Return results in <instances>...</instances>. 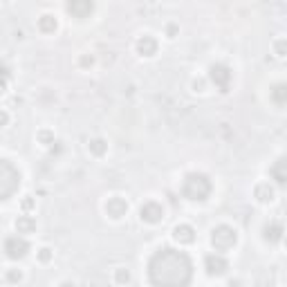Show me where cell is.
<instances>
[{
    "mask_svg": "<svg viewBox=\"0 0 287 287\" xmlns=\"http://www.w3.org/2000/svg\"><path fill=\"white\" fill-rule=\"evenodd\" d=\"M36 139L41 141L43 146H52V144H54V132L52 130H38Z\"/></svg>",
    "mask_w": 287,
    "mask_h": 287,
    "instance_id": "44dd1931",
    "label": "cell"
},
{
    "mask_svg": "<svg viewBox=\"0 0 287 287\" xmlns=\"http://www.w3.org/2000/svg\"><path fill=\"white\" fill-rule=\"evenodd\" d=\"M211 191H213V184L204 173H188L186 177H184L182 193L186 200L202 202V200H207L209 195H211Z\"/></svg>",
    "mask_w": 287,
    "mask_h": 287,
    "instance_id": "7a4b0ae2",
    "label": "cell"
},
{
    "mask_svg": "<svg viewBox=\"0 0 287 287\" xmlns=\"http://www.w3.org/2000/svg\"><path fill=\"white\" fill-rule=\"evenodd\" d=\"M20 209H23L25 213H32V209H34V198H25L23 202H20Z\"/></svg>",
    "mask_w": 287,
    "mask_h": 287,
    "instance_id": "484cf974",
    "label": "cell"
},
{
    "mask_svg": "<svg viewBox=\"0 0 287 287\" xmlns=\"http://www.w3.org/2000/svg\"><path fill=\"white\" fill-rule=\"evenodd\" d=\"M7 281L9 283H20L23 281V272H20V269H9V272H7Z\"/></svg>",
    "mask_w": 287,
    "mask_h": 287,
    "instance_id": "603a6c76",
    "label": "cell"
},
{
    "mask_svg": "<svg viewBox=\"0 0 287 287\" xmlns=\"http://www.w3.org/2000/svg\"><path fill=\"white\" fill-rule=\"evenodd\" d=\"M177 32H179L177 25H173V23L166 25V36H169V38H175V36H177Z\"/></svg>",
    "mask_w": 287,
    "mask_h": 287,
    "instance_id": "4316f807",
    "label": "cell"
},
{
    "mask_svg": "<svg viewBox=\"0 0 287 287\" xmlns=\"http://www.w3.org/2000/svg\"><path fill=\"white\" fill-rule=\"evenodd\" d=\"M285 166H287V162H285V157H278L276 162H274V166L269 169V173H272V177L276 179L278 184H285L287 182V171H285Z\"/></svg>",
    "mask_w": 287,
    "mask_h": 287,
    "instance_id": "9a60e30c",
    "label": "cell"
},
{
    "mask_svg": "<svg viewBox=\"0 0 287 287\" xmlns=\"http://www.w3.org/2000/svg\"><path fill=\"white\" fill-rule=\"evenodd\" d=\"M79 63H81V67H92L94 65V57H92V54H83Z\"/></svg>",
    "mask_w": 287,
    "mask_h": 287,
    "instance_id": "d4e9b609",
    "label": "cell"
},
{
    "mask_svg": "<svg viewBox=\"0 0 287 287\" xmlns=\"http://www.w3.org/2000/svg\"><path fill=\"white\" fill-rule=\"evenodd\" d=\"M88 151H90V155H94V157H104L106 153H108V141L101 139V137H94V139H90Z\"/></svg>",
    "mask_w": 287,
    "mask_h": 287,
    "instance_id": "e0dca14e",
    "label": "cell"
},
{
    "mask_svg": "<svg viewBox=\"0 0 287 287\" xmlns=\"http://www.w3.org/2000/svg\"><path fill=\"white\" fill-rule=\"evenodd\" d=\"M92 9H94V5L90 0H74V2L67 5V11H70L74 18H88V16L92 14Z\"/></svg>",
    "mask_w": 287,
    "mask_h": 287,
    "instance_id": "4fadbf2b",
    "label": "cell"
},
{
    "mask_svg": "<svg viewBox=\"0 0 287 287\" xmlns=\"http://www.w3.org/2000/svg\"><path fill=\"white\" fill-rule=\"evenodd\" d=\"M115 283L117 285H128L130 283V272L126 267H117L115 269Z\"/></svg>",
    "mask_w": 287,
    "mask_h": 287,
    "instance_id": "ffe728a7",
    "label": "cell"
},
{
    "mask_svg": "<svg viewBox=\"0 0 287 287\" xmlns=\"http://www.w3.org/2000/svg\"><path fill=\"white\" fill-rule=\"evenodd\" d=\"M265 233V240L267 242H281L283 240V233H285V227H283L281 220H269L263 229Z\"/></svg>",
    "mask_w": 287,
    "mask_h": 287,
    "instance_id": "7c38bea8",
    "label": "cell"
},
{
    "mask_svg": "<svg viewBox=\"0 0 287 287\" xmlns=\"http://www.w3.org/2000/svg\"><path fill=\"white\" fill-rule=\"evenodd\" d=\"M272 101H274V104H278V106H285V101H287V85L285 83H276V85H274Z\"/></svg>",
    "mask_w": 287,
    "mask_h": 287,
    "instance_id": "d6986e66",
    "label": "cell"
},
{
    "mask_svg": "<svg viewBox=\"0 0 287 287\" xmlns=\"http://www.w3.org/2000/svg\"><path fill=\"white\" fill-rule=\"evenodd\" d=\"M104 209H106V216H110L113 220H121V218L128 213L130 204H128V200L121 198V195H113V198H108V202H106Z\"/></svg>",
    "mask_w": 287,
    "mask_h": 287,
    "instance_id": "52a82bcc",
    "label": "cell"
},
{
    "mask_svg": "<svg viewBox=\"0 0 287 287\" xmlns=\"http://www.w3.org/2000/svg\"><path fill=\"white\" fill-rule=\"evenodd\" d=\"M285 45H287V41L285 38H278L276 43H274V50H276V57H285Z\"/></svg>",
    "mask_w": 287,
    "mask_h": 287,
    "instance_id": "cb8c5ba5",
    "label": "cell"
},
{
    "mask_svg": "<svg viewBox=\"0 0 287 287\" xmlns=\"http://www.w3.org/2000/svg\"><path fill=\"white\" fill-rule=\"evenodd\" d=\"M5 254L11 260H20L29 254V242L25 240L23 235H9L5 240Z\"/></svg>",
    "mask_w": 287,
    "mask_h": 287,
    "instance_id": "8992f818",
    "label": "cell"
},
{
    "mask_svg": "<svg viewBox=\"0 0 287 287\" xmlns=\"http://www.w3.org/2000/svg\"><path fill=\"white\" fill-rule=\"evenodd\" d=\"M36 256H38V260H41V263H50V260L54 258V251L50 249V247H41Z\"/></svg>",
    "mask_w": 287,
    "mask_h": 287,
    "instance_id": "7402d4cb",
    "label": "cell"
},
{
    "mask_svg": "<svg viewBox=\"0 0 287 287\" xmlns=\"http://www.w3.org/2000/svg\"><path fill=\"white\" fill-rule=\"evenodd\" d=\"M7 88H9V81L0 79V94H7Z\"/></svg>",
    "mask_w": 287,
    "mask_h": 287,
    "instance_id": "f546056e",
    "label": "cell"
},
{
    "mask_svg": "<svg viewBox=\"0 0 287 287\" xmlns=\"http://www.w3.org/2000/svg\"><path fill=\"white\" fill-rule=\"evenodd\" d=\"M204 269H207L209 276H222V274L229 269V263L222 254H209L204 258Z\"/></svg>",
    "mask_w": 287,
    "mask_h": 287,
    "instance_id": "9c48e42d",
    "label": "cell"
},
{
    "mask_svg": "<svg viewBox=\"0 0 287 287\" xmlns=\"http://www.w3.org/2000/svg\"><path fill=\"white\" fill-rule=\"evenodd\" d=\"M9 113H7V110H0V128L2 126H7V123H9Z\"/></svg>",
    "mask_w": 287,
    "mask_h": 287,
    "instance_id": "83f0119b",
    "label": "cell"
},
{
    "mask_svg": "<svg viewBox=\"0 0 287 287\" xmlns=\"http://www.w3.org/2000/svg\"><path fill=\"white\" fill-rule=\"evenodd\" d=\"M139 216H141V220H144V222L155 225V222H160L162 218H164V207H162L160 202H155V200H148V202L141 204Z\"/></svg>",
    "mask_w": 287,
    "mask_h": 287,
    "instance_id": "ba28073f",
    "label": "cell"
},
{
    "mask_svg": "<svg viewBox=\"0 0 287 287\" xmlns=\"http://www.w3.org/2000/svg\"><path fill=\"white\" fill-rule=\"evenodd\" d=\"M235 242H238V231H235L233 227H229V225H218L216 229L211 231V245H213V249H216L218 254L233 249Z\"/></svg>",
    "mask_w": 287,
    "mask_h": 287,
    "instance_id": "277c9868",
    "label": "cell"
},
{
    "mask_svg": "<svg viewBox=\"0 0 287 287\" xmlns=\"http://www.w3.org/2000/svg\"><path fill=\"white\" fill-rule=\"evenodd\" d=\"M209 79L216 83V88L220 90V92H229L231 83H233V72H231V67H227L225 63H213V65L209 67Z\"/></svg>",
    "mask_w": 287,
    "mask_h": 287,
    "instance_id": "5b68a950",
    "label": "cell"
},
{
    "mask_svg": "<svg viewBox=\"0 0 287 287\" xmlns=\"http://www.w3.org/2000/svg\"><path fill=\"white\" fill-rule=\"evenodd\" d=\"M20 186V171L11 162L0 160V200H7L18 191Z\"/></svg>",
    "mask_w": 287,
    "mask_h": 287,
    "instance_id": "3957f363",
    "label": "cell"
},
{
    "mask_svg": "<svg viewBox=\"0 0 287 287\" xmlns=\"http://www.w3.org/2000/svg\"><path fill=\"white\" fill-rule=\"evenodd\" d=\"M204 85H207V83H204V79H195L193 81V90H195V92H204Z\"/></svg>",
    "mask_w": 287,
    "mask_h": 287,
    "instance_id": "f1b7e54d",
    "label": "cell"
},
{
    "mask_svg": "<svg viewBox=\"0 0 287 287\" xmlns=\"http://www.w3.org/2000/svg\"><path fill=\"white\" fill-rule=\"evenodd\" d=\"M148 276L155 287H188L193 278V263L184 251L166 247L151 258Z\"/></svg>",
    "mask_w": 287,
    "mask_h": 287,
    "instance_id": "6da1fadb",
    "label": "cell"
},
{
    "mask_svg": "<svg viewBox=\"0 0 287 287\" xmlns=\"http://www.w3.org/2000/svg\"><path fill=\"white\" fill-rule=\"evenodd\" d=\"M58 287H76V285H74V283H70V281H65V283H61Z\"/></svg>",
    "mask_w": 287,
    "mask_h": 287,
    "instance_id": "4dcf8cb0",
    "label": "cell"
},
{
    "mask_svg": "<svg viewBox=\"0 0 287 287\" xmlns=\"http://www.w3.org/2000/svg\"><path fill=\"white\" fill-rule=\"evenodd\" d=\"M14 227H16V231H18L20 235H29V233H34V231H36V220H34L29 213H23V216L16 218Z\"/></svg>",
    "mask_w": 287,
    "mask_h": 287,
    "instance_id": "5bb4252c",
    "label": "cell"
},
{
    "mask_svg": "<svg viewBox=\"0 0 287 287\" xmlns=\"http://www.w3.org/2000/svg\"><path fill=\"white\" fill-rule=\"evenodd\" d=\"M254 198L258 202H272L274 200V186L269 182H260L258 186L254 188Z\"/></svg>",
    "mask_w": 287,
    "mask_h": 287,
    "instance_id": "2e32d148",
    "label": "cell"
},
{
    "mask_svg": "<svg viewBox=\"0 0 287 287\" xmlns=\"http://www.w3.org/2000/svg\"><path fill=\"white\" fill-rule=\"evenodd\" d=\"M173 240L177 245H193L195 242V229L191 225H177L173 229Z\"/></svg>",
    "mask_w": 287,
    "mask_h": 287,
    "instance_id": "8fae6325",
    "label": "cell"
},
{
    "mask_svg": "<svg viewBox=\"0 0 287 287\" xmlns=\"http://www.w3.org/2000/svg\"><path fill=\"white\" fill-rule=\"evenodd\" d=\"M135 50H137V54H141V57H155L157 54V41L151 36V34H144V36L137 38Z\"/></svg>",
    "mask_w": 287,
    "mask_h": 287,
    "instance_id": "30bf717a",
    "label": "cell"
},
{
    "mask_svg": "<svg viewBox=\"0 0 287 287\" xmlns=\"http://www.w3.org/2000/svg\"><path fill=\"white\" fill-rule=\"evenodd\" d=\"M58 27V20L54 18L52 14H43L41 18H38V29H41L43 34H54Z\"/></svg>",
    "mask_w": 287,
    "mask_h": 287,
    "instance_id": "ac0fdd59",
    "label": "cell"
}]
</instances>
